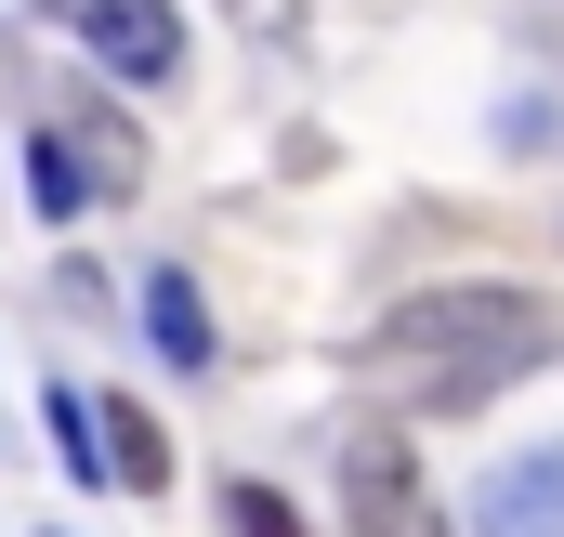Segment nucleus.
Returning a JSON list of instances; mask_svg holds the SVG:
<instances>
[{
    "label": "nucleus",
    "instance_id": "nucleus-5",
    "mask_svg": "<svg viewBox=\"0 0 564 537\" xmlns=\"http://www.w3.org/2000/svg\"><path fill=\"white\" fill-rule=\"evenodd\" d=\"M132 315H144V341H158V368H184V381L224 354V328H210V302H197V275H184V263H158V275H144V288H132Z\"/></svg>",
    "mask_w": 564,
    "mask_h": 537
},
{
    "label": "nucleus",
    "instance_id": "nucleus-9",
    "mask_svg": "<svg viewBox=\"0 0 564 537\" xmlns=\"http://www.w3.org/2000/svg\"><path fill=\"white\" fill-rule=\"evenodd\" d=\"M40 432H53V459L106 498V419H93V394H79V381H53V394H40Z\"/></svg>",
    "mask_w": 564,
    "mask_h": 537
},
{
    "label": "nucleus",
    "instance_id": "nucleus-6",
    "mask_svg": "<svg viewBox=\"0 0 564 537\" xmlns=\"http://www.w3.org/2000/svg\"><path fill=\"white\" fill-rule=\"evenodd\" d=\"M66 144H79L93 197H144V132L119 119V106H93V92H79V119H66Z\"/></svg>",
    "mask_w": 564,
    "mask_h": 537
},
{
    "label": "nucleus",
    "instance_id": "nucleus-1",
    "mask_svg": "<svg viewBox=\"0 0 564 537\" xmlns=\"http://www.w3.org/2000/svg\"><path fill=\"white\" fill-rule=\"evenodd\" d=\"M564 354V315L539 288H499V275H446V288H408L381 328H368V368L394 381V406L421 419H473L486 394H512L525 368Z\"/></svg>",
    "mask_w": 564,
    "mask_h": 537
},
{
    "label": "nucleus",
    "instance_id": "nucleus-2",
    "mask_svg": "<svg viewBox=\"0 0 564 537\" xmlns=\"http://www.w3.org/2000/svg\"><path fill=\"white\" fill-rule=\"evenodd\" d=\"M341 498H355V537H446V512H433L421 459H408V432H341Z\"/></svg>",
    "mask_w": 564,
    "mask_h": 537
},
{
    "label": "nucleus",
    "instance_id": "nucleus-8",
    "mask_svg": "<svg viewBox=\"0 0 564 537\" xmlns=\"http://www.w3.org/2000/svg\"><path fill=\"white\" fill-rule=\"evenodd\" d=\"M26 210H40V223H79V210H93V171H79L66 132H26Z\"/></svg>",
    "mask_w": 564,
    "mask_h": 537
},
{
    "label": "nucleus",
    "instance_id": "nucleus-11",
    "mask_svg": "<svg viewBox=\"0 0 564 537\" xmlns=\"http://www.w3.org/2000/svg\"><path fill=\"white\" fill-rule=\"evenodd\" d=\"M224 13H237L250 40H302V0H224Z\"/></svg>",
    "mask_w": 564,
    "mask_h": 537
},
{
    "label": "nucleus",
    "instance_id": "nucleus-10",
    "mask_svg": "<svg viewBox=\"0 0 564 537\" xmlns=\"http://www.w3.org/2000/svg\"><path fill=\"white\" fill-rule=\"evenodd\" d=\"M224 525H237V537H315L302 498H276V485H224Z\"/></svg>",
    "mask_w": 564,
    "mask_h": 537
},
{
    "label": "nucleus",
    "instance_id": "nucleus-4",
    "mask_svg": "<svg viewBox=\"0 0 564 537\" xmlns=\"http://www.w3.org/2000/svg\"><path fill=\"white\" fill-rule=\"evenodd\" d=\"M473 537H564V432L486 459V485H473Z\"/></svg>",
    "mask_w": 564,
    "mask_h": 537
},
{
    "label": "nucleus",
    "instance_id": "nucleus-3",
    "mask_svg": "<svg viewBox=\"0 0 564 537\" xmlns=\"http://www.w3.org/2000/svg\"><path fill=\"white\" fill-rule=\"evenodd\" d=\"M79 53L119 92H171L184 79V13L171 0H79Z\"/></svg>",
    "mask_w": 564,
    "mask_h": 537
},
{
    "label": "nucleus",
    "instance_id": "nucleus-7",
    "mask_svg": "<svg viewBox=\"0 0 564 537\" xmlns=\"http://www.w3.org/2000/svg\"><path fill=\"white\" fill-rule=\"evenodd\" d=\"M93 419H106V485H132V498H158L171 485V446H158V419L119 394H93Z\"/></svg>",
    "mask_w": 564,
    "mask_h": 537
}]
</instances>
